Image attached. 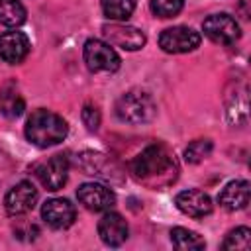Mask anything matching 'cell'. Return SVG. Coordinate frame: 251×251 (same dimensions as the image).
Returning a JSON list of instances; mask_svg holds the SVG:
<instances>
[{"label":"cell","mask_w":251,"mask_h":251,"mask_svg":"<svg viewBox=\"0 0 251 251\" xmlns=\"http://www.w3.org/2000/svg\"><path fill=\"white\" fill-rule=\"evenodd\" d=\"M129 173L137 182L149 188H165L176 180L178 163L167 145L153 143L145 147L135 159H131Z\"/></svg>","instance_id":"6da1fadb"},{"label":"cell","mask_w":251,"mask_h":251,"mask_svg":"<svg viewBox=\"0 0 251 251\" xmlns=\"http://www.w3.org/2000/svg\"><path fill=\"white\" fill-rule=\"evenodd\" d=\"M67 122L49 110H35L25 122V137L35 147H51L67 137Z\"/></svg>","instance_id":"7a4b0ae2"},{"label":"cell","mask_w":251,"mask_h":251,"mask_svg":"<svg viewBox=\"0 0 251 251\" xmlns=\"http://www.w3.org/2000/svg\"><path fill=\"white\" fill-rule=\"evenodd\" d=\"M155 114H157V106L153 98L141 90H129L122 94L116 102V116L126 124H133V126L147 124L155 118Z\"/></svg>","instance_id":"3957f363"},{"label":"cell","mask_w":251,"mask_h":251,"mask_svg":"<svg viewBox=\"0 0 251 251\" xmlns=\"http://www.w3.org/2000/svg\"><path fill=\"white\" fill-rule=\"evenodd\" d=\"M84 63L92 73H116L122 61L110 43L88 39L84 43Z\"/></svg>","instance_id":"277c9868"},{"label":"cell","mask_w":251,"mask_h":251,"mask_svg":"<svg viewBox=\"0 0 251 251\" xmlns=\"http://www.w3.org/2000/svg\"><path fill=\"white\" fill-rule=\"evenodd\" d=\"M202 29L208 39H212L214 43H220V45H231L241 35L239 24L229 14H214L210 18H206L202 24Z\"/></svg>","instance_id":"5b68a950"},{"label":"cell","mask_w":251,"mask_h":251,"mask_svg":"<svg viewBox=\"0 0 251 251\" xmlns=\"http://www.w3.org/2000/svg\"><path fill=\"white\" fill-rule=\"evenodd\" d=\"M200 39H202L200 33L194 31L192 27L175 25V27H167L159 35V45L167 53H188L200 45Z\"/></svg>","instance_id":"8992f818"},{"label":"cell","mask_w":251,"mask_h":251,"mask_svg":"<svg viewBox=\"0 0 251 251\" xmlns=\"http://www.w3.org/2000/svg\"><path fill=\"white\" fill-rule=\"evenodd\" d=\"M102 35L114 47L126 51H137L145 45V33L137 27L124 25V24H106L102 25Z\"/></svg>","instance_id":"52a82bcc"},{"label":"cell","mask_w":251,"mask_h":251,"mask_svg":"<svg viewBox=\"0 0 251 251\" xmlns=\"http://www.w3.org/2000/svg\"><path fill=\"white\" fill-rule=\"evenodd\" d=\"M76 198L86 210H92V212H104L116 204V194L108 186L98 182H84L76 190Z\"/></svg>","instance_id":"ba28073f"},{"label":"cell","mask_w":251,"mask_h":251,"mask_svg":"<svg viewBox=\"0 0 251 251\" xmlns=\"http://www.w3.org/2000/svg\"><path fill=\"white\" fill-rule=\"evenodd\" d=\"M35 202H37V188L31 182L22 180L8 190L4 198V208L10 216H20L29 212L35 206Z\"/></svg>","instance_id":"9c48e42d"},{"label":"cell","mask_w":251,"mask_h":251,"mask_svg":"<svg viewBox=\"0 0 251 251\" xmlns=\"http://www.w3.org/2000/svg\"><path fill=\"white\" fill-rule=\"evenodd\" d=\"M41 218L55 229H67L76 218L75 206L65 198H51L41 206Z\"/></svg>","instance_id":"30bf717a"},{"label":"cell","mask_w":251,"mask_h":251,"mask_svg":"<svg viewBox=\"0 0 251 251\" xmlns=\"http://www.w3.org/2000/svg\"><path fill=\"white\" fill-rule=\"evenodd\" d=\"M37 176L47 190H61L69 176V159L65 155H53L47 163L37 169Z\"/></svg>","instance_id":"8fae6325"},{"label":"cell","mask_w":251,"mask_h":251,"mask_svg":"<svg viewBox=\"0 0 251 251\" xmlns=\"http://www.w3.org/2000/svg\"><path fill=\"white\" fill-rule=\"evenodd\" d=\"M29 53V39L22 31H4L0 35V59L16 65L22 63Z\"/></svg>","instance_id":"7c38bea8"},{"label":"cell","mask_w":251,"mask_h":251,"mask_svg":"<svg viewBox=\"0 0 251 251\" xmlns=\"http://www.w3.org/2000/svg\"><path fill=\"white\" fill-rule=\"evenodd\" d=\"M175 204L182 214H186L190 218H204L212 212L210 196L202 190H196V188L178 192L176 198H175Z\"/></svg>","instance_id":"4fadbf2b"},{"label":"cell","mask_w":251,"mask_h":251,"mask_svg":"<svg viewBox=\"0 0 251 251\" xmlns=\"http://www.w3.org/2000/svg\"><path fill=\"white\" fill-rule=\"evenodd\" d=\"M98 235L110 247H120L127 239V224L116 212H106L98 222Z\"/></svg>","instance_id":"5bb4252c"},{"label":"cell","mask_w":251,"mask_h":251,"mask_svg":"<svg viewBox=\"0 0 251 251\" xmlns=\"http://www.w3.org/2000/svg\"><path fill=\"white\" fill-rule=\"evenodd\" d=\"M78 163H80V169H82L86 175L100 176V178H104V180H114L116 175L120 173L118 165H116L114 161H110V157H106V155H102V153H94V151H84V153H80Z\"/></svg>","instance_id":"9a60e30c"},{"label":"cell","mask_w":251,"mask_h":251,"mask_svg":"<svg viewBox=\"0 0 251 251\" xmlns=\"http://www.w3.org/2000/svg\"><path fill=\"white\" fill-rule=\"evenodd\" d=\"M249 196H251V184L247 180H231L220 192L218 202L226 210L235 212V210H243L249 204Z\"/></svg>","instance_id":"2e32d148"},{"label":"cell","mask_w":251,"mask_h":251,"mask_svg":"<svg viewBox=\"0 0 251 251\" xmlns=\"http://www.w3.org/2000/svg\"><path fill=\"white\" fill-rule=\"evenodd\" d=\"M171 241L176 249H182V251H200L206 247V241L196 231H190L186 227H173Z\"/></svg>","instance_id":"e0dca14e"},{"label":"cell","mask_w":251,"mask_h":251,"mask_svg":"<svg viewBox=\"0 0 251 251\" xmlns=\"http://www.w3.org/2000/svg\"><path fill=\"white\" fill-rule=\"evenodd\" d=\"M25 22V8L20 0H0V24L8 27L22 25Z\"/></svg>","instance_id":"ac0fdd59"},{"label":"cell","mask_w":251,"mask_h":251,"mask_svg":"<svg viewBox=\"0 0 251 251\" xmlns=\"http://www.w3.org/2000/svg\"><path fill=\"white\" fill-rule=\"evenodd\" d=\"M102 10L106 18L126 22L135 10V0H102Z\"/></svg>","instance_id":"d6986e66"},{"label":"cell","mask_w":251,"mask_h":251,"mask_svg":"<svg viewBox=\"0 0 251 251\" xmlns=\"http://www.w3.org/2000/svg\"><path fill=\"white\" fill-rule=\"evenodd\" d=\"M222 247L224 249H235V251H247L251 247V229L245 227V226L231 229L226 235Z\"/></svg>","instance_id":"ffe728a7"},{"label":"cell","mask_w":251,"mask_h":251,"mask_svg":"<svg viewBox=\"0 0 251 251\" xmlns=\"http://www.w3.org/2000/svg\"><path fill=\"white\" fill-rule=\"evenodd\" d=\"M24 98L16 90H4L0 94V112L6 118H18L24 112Z\"/></svg>","instance_id":"44dd1931"},{"label":"cell","mask_w":251,"mask_h":251,"mask_svg":"<svg viewBox=\"0 0 251 251\" xmlns=\"http://www.w3.org/2000/svg\"><path fill=\"white\" fill-rule=\"evenodd\" d=\"M212 153V141L210 139H196L192 141L186 151H184V157L188 163H200L202 159H206L208 155Z\"/></svg>","instance_id":"7402d4cb"},{"label":"cell","mask_w":251,"mask_h":251,"mask_svg":"<svg viewBox=\"0 0 251 251\" xmlns=\"http://www.w3.org/2000/svg\"><path fill=\"white\" fill-rule=\"evenodd\" d=\"M184 6V0H151V12L159 18H173Z\"/></svg>","instance_id":"603a6c76"},{"label":"cell","mask_w":251,"mask_h":251,"mask_svg":"<svg viewBox=\"0 0 251 251\" xmlns=\"http://www.w3.org/2000/svg\"><path fill=\"white\" fill-rule=\"evenodd\" d=\"M80 118H82V124L86 126L88 131H96L100 127V122H102V116H100V110L92 104H84L82 112H80Z\"/></svg>","instance_id":"cb8c5ba5"}]
</instances>
